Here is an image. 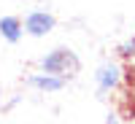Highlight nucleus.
Here are the masks:
<instances>
[{
	"label": "nucleus",
	"instance_id": "6e6552de",
	"mask_svg": "<svg viewBox=\"0 0 135 124\" xmlns=\"http://www.w3.org/2000/svg\"><path fill=\"white\" fill-rule=\"evenodd\" d=\"M16 103H19V97H11V100H8V103H6V111H11V108H14Z\"/></svg>",
	"mask_w": 135,
	"mask_h": 124
},
{
	"label": "nucleus",
	"instance_id": "7ed1b4c3",
	"mask_svg": "<svg viewBox=\"0 0 135 124\" xmlns=\"http://www.w3.org/2000/svg\"><path fill=\"white\" fill-rule=\"evenodd\" d=\"M54 27H57V16H54L51 11H46V8H32V11H27L25 22H22L25 35H32V38H46Z\"/></svg>",
	"mask_w": 135,
	"mask_h": 124
},
{
	"label": "nucleus",
	"instance_id": "0eeeda50",
	"mask_svg": "<svg viewBox=\"0 0 135 124\" xmlns=\"http://www.w3.org/2000/svg\"><path fill=\"white\" fill-rule=\"evenodd\" d=\"M105 124H119V113H114V111H111V113L105 116Z\"/></svg>",
	"mask_w": 135,
	"mask_h": 124
},
{
	"label": "nucleus",
	"instance_id": "1a4fd4ad",
	"mask_svg": "<svg viewBox=\"0 0 135 124\" xmlns=\"http://www.w3.org/2000/svg\"><path fill=\"white\" fill-rule=\"evenodd\" d=\"M130 78H135V57L130 59Z\"/></svg>",
	"mask_w": 135,
	"mask_h": 124
},
{
	"label": "nucleus",
	"instance_id": "20e7f679",
	"mask_svg": "<svg viewBox=\"0 0 135 124\" xmlns=\"http://www.w3.org/2000/svg\"><path fill=\"white\" fill-rule=\"evenodd\" d=\"M65 84H68L65 78L51 76V73H43V70L30 73V76L25 78V86L35 89V92H41V95H54V92H62V89H65Z\"/></svg>",
	"mask_w": 135,
	"mask_h": 124
},
{
	"label": "nucleus",
	"instance_id": "f03ea898",
	"mask_svg": "<svg viewBox=\"0 0 135 124\" xmlns=\"http://www.w3.org/2000/svg\"><path fill=\"white\" fill-rule=\"evenodd\" d=\"M127 70L114 59H105L103 65H97L95 70V86H97V97H108V92H116V89L124 84Z\"/></svg>",
	"mask_w": 135,
	"mask_h": 124
},
{
	"label": "nucleus",
	"instance_id": "f257e3e1",
	"mask_svg": "<svg viewBox=\"0 0 135 124\" xmlns=\"http://www.w3.org/2000/svg\"><path fill=\"white\" fill-rule=\"evenodd\" d=\"M38 70L43 73H51V76H60V78H73L78 70H81V59L78 54L68 46H54L51 51H46L43 57L38 59Z\"/></svg>",
	"mask_w": 135,
	"mask_h": 124
},
{
	"label": "nucleus",
	"instance_id": "9d476101",
	"mask_svg": "<svg viewBox=\"0 0 135 124\" xmlns=\"http://www.w3.org/2000/svg\"><path fill=\"white\" fill-rule=\"evenodd\" d=\"M0 105H3V89H0Z\"/></svg>",
	"mask_w": 135,
	"mask_h": 124
},
{
	"label": "nucleus",
	"instance_id": "423d86ee",
	"mask_svg": "<svg viewBox=\"0 0 135 124\" xmlns=\"http://www.w3.org/2000/svg\"><path fill=\"white\" fill-rule=\"evenodd\" d=\"M116 54H119L122 59H127V62H130V59L135 57V35H130L127 41H122V43H119V49H116Z\"/></svg>",
	"mask_w": 135,
	"mask_h": 124
},
{
	"label": "nucleus",
	"instance_id": "39448f33",
	"mask_svg": "<svg viewBox=\"0 0 135 124\" xmlns=\"http://www.w3.org/2000/svg\"><path fill=\"white\" fill-rule=\"evenodd\" d=\"M25 30H22V19L19 16H0V38L6 43H19Z\"/></svg>",
	"mask_w": 135,
	"mask_h": 124
}]
</instances>
